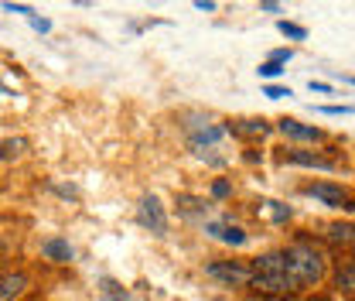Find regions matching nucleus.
Wrapping results in <instances>:
<instances>
[{
	"instance_id": "1a4fd4ad",
	"label": "nucleus",
	"mask_w": 355,
	"mask_h": 301,
	"mask_svg": "<svg viewBox=\"0 0 355 301\" xmlns=\"http://www.w3.org/2000/svg\"><path fill=\"white\" fill-rule=\"evenodd\" d=\"M280 133L294 137V140H321V130L318 127H304L297 120H280Z\"/></svg>"
},
{
	"instance_id": "f03ea898",
	"label": "nucleus",
	"mask_w": 355,
	"mask_h": 301,
	"mask_svg": "<svg viewBox=\"0 0 355 301\" xmlns=\"http://www.w3.org/2000/svg\"><path fill=\"white\" fill-rule=\"evenodd\" d=\"M253 284L266 291V295H284V291H294L291 277H287V263H284V254H266V257L257 260L253 267Z\"/></svg>"
},
{
	"instance_id": "39448f33",
	"label": "nucleus",
	"mask_w": 355,
	"mask_h": 301,
	"mask_svg": "<svg viewBox=\"0 0 355 301\" xmlns=\"http://www.w3.org/2000/svg\"><path fill=\"white\" fill-rule=\"evenodd\" d=\"M209 274L225 281V284H250V281H253V270L243 267V263H212Z\"/></svg>"
},
{
	"instance_id": "412c9836",
	"label": "nucleus",
	"mask_w": 355,
	"mask_h": 301,
	"mask_svg": "<svg viewBox=\"0 0 355 301\" xmlns=\"http://www.w3.org/2000/svg\"><path fill=\"white\" fill-rule=\"evenodd\" d=\"M266 96H270V99H280V96H291V89H280V86H266Z\"/></svg>"
},
{
	"instance_id": "aec40b11",
	"label": "nucleus",
	"mask_w": 355,
	"mask_h": 301,
	"mask_svg": "<svg viewBox=\"0 0 355 301\" xmlns=\"http://www.w3.org/2000/svg\"><path fill=\"white\" fill-rule=\"evenodd\" d=\"M3 10H10V14H28V17H35V10H31V7H24V3H3Z\"/></svg>"
},
{
	"instance_id": "9d476101",
	"label": "nucleus",
	"mask_w": 355,
	"mask_h": 301,
	"mask_svg": "<svg viewBox=\"0 0 355 301\" xmlns=\"http://www.w3.org/2000/svg\"><path fill=\"white\" fill-rule=\"evenodd\" d=\"M287 161L291 165H308V168H321V172H328V168H335L328 158H321V154H311V151H291L287 154Z\"/></svg>"
},
{
	"instance_id": "9b49d317",
	"label": "nucleus",
	"mask_w": 355,
	"mask_h": 301,
	"mask_svg": "<svg viewBox=\"0 0 355 301\" xmlns=\"http://www.w3.org/2000/svg\"><path fill=\"white\" fill-rule=\"evenodd\" d=\"M229 133H236V137H263V133H270V124H263V120H239V124H229Z\"/></svg>"
},
{
	"instance_id": "f3484780",
	"label": "nucleus",
	"mask_w": 355,
	"mask_h": 301,
	"mask_svg": "<svg viewBox=\"0 0 355 301\" xmlns=\"http://www.w3.org/2000/svg\"><path fill=\"white\" fill-rule=\"evenodd\" d=\"M280 31H284L287 38H294V42H304V38H308V31H304L301 24H287V21H280Z\"/></svg>"
},
{
	"instance_id": "2eb2a0df",
	"label": "nucleus",
	"mask_w": 355,
	"mask_h": 301,
	"mask_svg": "<svg viewBox=\"0 0 355 301\" xmlns=\"http://www.w3.org/2000/svg\"><path fill=\"white\" fill-rule=\"evenodd\" d=\"M99 291H103L106 301H127V291H123L113 277H103V281H99Z\"/></svg>"
},
{
	"instance_id": "ddd939ff",
	"label": "nucleus",
	"mask_w": 355,
	"mask_h": 301,
	"mask_svg": "<svg viewBox=\"0 0 355 301\" xmlns=\"http://www.w3.org/2000/svg\"><path fill=\"white\" fill-rule=\"evenodd\" d=\"M328 240L331 243H355V222H335V226H328Z\"/></svg>"
},
{
	"instance_id": "f8f14e48",
	"label": "nucleus",
	"mask_w": 355,
	"mask_h": 301,
	"mask_svg": "<svg viewBox=\"0 0 355 301\" xmlns=\"http://www.w3.org/2000/svg\"><path fill=\"white\" fill-rule=\"evenodd\" d=\"M42 254L48 260H58V263H65V260H72V247L65 243V240H48L42 247Z\"/></svg>"
},
{
	"instance_id": "dca6fc26",
	"label": "nucleus",
	"mask_w": 355,
	"mask_h": 301,
	"mask_svg": "<svg viewBox=\"0 0 355 301\" xmlns=\"http://www.w3.org/2000/svg\"><path fill=\"white\" fill-rule=\"evenodd\" d=\"M335 281H338V288H342V291H355V257L338 270V277H335Z\"/></svg>"
},
{
	"instance_id": "f257e3e1",
	"label": "nucleus",
	"mask_w": 355,
	"mask_h": 301,
	"mask_svg": "<svg viewBox=\"0 0 355 301\" xmlns=\"http://www.w3.org/2000/svg\"><path fill=\"white\" fill-rule=\"evenodd\" d=\"M284 263H287V277L294 288H311L324 277V257L311 247V243H294L284 250Z\"/></svg>"
},
{
	"instance_id": "423d86ee",
	"label": "nucleus",
	"mask_w": 355,
	"mask_h": 301,
	"mask_svg": "<svg viewBox=\"0 0 355 301\" xmlns=\"http://www.w3.org/2000/svg\"><path fill=\"white\" fill-rule=\"evenodd\" d=\"M216 240H222V243H232V247H243L246 243V233L239 229V226H229V222H209L205 226Z\"/></svg>"
},
{
	"instance_id": "4468645a",
	"label": "nucleus",
	"mask_w": 355,
	"mask_h": 301,
	"mask_svg": "<svg viewBox=\"0 0 355 301\" xmlns=\"http://www.w3.org/2000/svg\"><path fill=\"white\" fill-rule=\"evenodd\" d=\"M24 147H28V140H21V137H7V140H0V161H7V158H17Z\"/></svg>"
},
{
	"instance_id": "b1692460",
	"label": "nucleus",
	"mask_w": 355,
	"mask_h": 301,
	"mask_svg": "<svg viewBox=\"0 0 355 301\" xmlns=\"http://www.w3.org/2000/svg\"><path fill=\"white\" fill-rule=\"evenodd\" d=\"M31 24H35L38 31H48V28H51V24H48V21H42V17H31Z\"/></svg>"
},
{
	"instance_id": "6e6552de",
	"label": "nucleus",
	"mask_w": 355,
	"mask_h": 301,
	"mask_svg": "<svg viewBox=\"0 0 355 301\" xmlns=\"http://www.w3.org/2000/svg\"><path fill=\"white\" fill-rule=\"evenodd\" d=\"M24 288H28V277L24 274H3L0 277V301H14Z\"/></svg>"
},
{
	"instance_id": "a211bd4d",
	"label": "nucleus",
	"mask_w": 355,
	"mask_h": 301,
	"mask_svg": "<svg viewBox=\"0 0 355 301\" xmlns=\"http://www.w3.org/2000/svg\"><path fill=\"white\" fill-rule=\"evenodd\" d=\"M266 209H270V215H273V222L291 219V209H287V206H280V202H266Z\"/></svg>"
},
{
	"instance_id": "5701e85b",
	"label": "nucleus",
	"mask_w": 355,
	"mask_h": 301,
	"mask_svg": "<svg viewBox=\"0 0 355 301\" xmlns=\"http://www.w3.org/2000/svg\"><path fill=\"white\" fill-rule=\"evenodd\" d=\"M212 195L225 199V195H229V185H225V181H216V185H212Z\"/></svg>"
},
{
	"instance_id": "0eeeda50",
	"label": "nucleus",
	"mask_w": 355,
	"mask_h": 301,
	"mask_svg": "<svg viewBox=\"0 0 355 301\" xmlns=\"http://www.w3.org/2000/svg\"><path fill=\"white\" fill-rule=\"evenodd\" d=\"M222 133H225V130H222V127H212V124H205V127L198 130V133H191V147H195V154H205V147L219 144Z\"/></svg>"
},
{
	"instance_id": "6ab92c4d",
	"label": "nucleus",
	"mask_w": 355,
	"mask_h": 301,
	"mask_svg": "<svg viewBox=\"0 0 355 301\" xmlns=\"http://www.w3.org/2000/svg\"><path fill=\"white\" fill-rule=\"evenodd\" d=\"M280 72H284V69H280L277 62H263V65H260V76H266V79H273V76H280Z\"/></svg>"
},
{
	"instance_id": "393cba45",
	"label": "nucleus",
	"mask_w": 355,
	"mask_h": 301,
	"mask_svg": "<svg viewBox=\"0 0 355 301\" xmlns=\"http://www.w3.org/2000/svg\"><path fill=\"white\" fill-rule=\"evenodd\" d=\"M311 89H314V92H331V86H328V83H311Z\"/></svg>"
},
{
	"instance_id": "4be33fe9",
	"label": "nucleus",
	"mask_w": 355,
	"mask_h": 301,
	"mask_svg": "<svg viewBox=\"0 0 355 301\" xmlns=\"http://www.w3.org/2000/svg\"><path fill=\"white\" fill-rule=\"evenodd\" d=\"M287 58H291V51H287V48H280V51H273V55H270V62H277V65H280V62H287Z\"/></svg>"
},
{
	"instance_id": "7ed1b4c3",
	"label": "nucleus",
	"mask_w": 355,
	"mask_h": 301,
	"mask_svg": "<svg viewBox=\"0 0 355 301\" xmlns=\"http://www.w3.org/2000/svg\"><path fill=\"white\" fill-rule=\"evenodd\" d=\"M304 192H308V195H314L318 202H324V206H331V209H355V206H352V195H349L345 188H338V185H328V181H318V185H308Z\"/></svg>"
},
{
	"instance_id": "bb28decb",
	"label": "nucleus",
	"mask_w": 355,
	"mask_h": 301,
	"mask_svg": "<svg viewBox=\"0 0 355 301\" xmlns=\"http://www.w3.org/2000/svg\"><path fill=\"white\" fill-rule=\"evenodd\" d=\"M352 83H355V79H352Z\"/></svg>"
},
{
	"instance_id": "a878e982",
	"label": "nucleus",
	"mask_w": 355,
	"mask_h": 301,
	"mask_svg": "<svg viewBox=\"0 0 355 301\" xmlns=\"http://www.w3.org/2000/svg\"><path fill=\"white\" fill-rule=\"evenodd\" d=\"M0 92H3V96H14V89H10V86H3V83H0Z\"/></svg>"
},
{
	"instance_id": "20e7f679",
	"label": "nucleus",
	"mask_w": 355,
	"mask_h": 301,
	"mask_svg": "<svg viewBox=\"0 0 355 301\" xmlns=\"http://www.w3.org/2000/svg\"><path fill=\"white\" fill-rule=\"evenodd\" d=\"M137 219H140V226L144 229H150V233H164L168 229V215L161 209V202L154 199V195H147V199H140V209H137Z\"/></svg>"
}]
</instances>
